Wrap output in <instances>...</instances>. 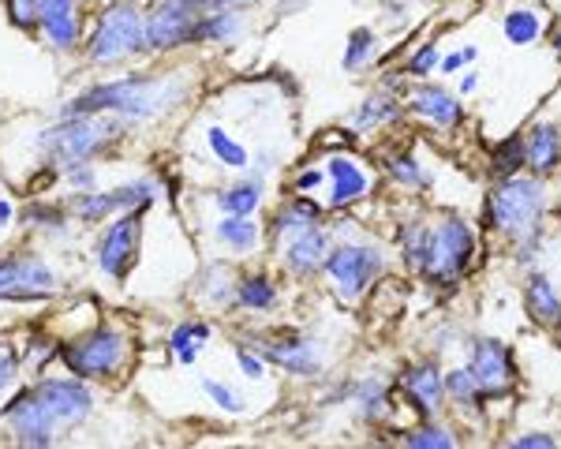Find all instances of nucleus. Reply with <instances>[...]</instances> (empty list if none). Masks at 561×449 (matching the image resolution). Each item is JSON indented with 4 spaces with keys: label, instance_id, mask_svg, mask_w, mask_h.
I'll return each mask as SVG.
<instances>
[{
    "label": "nucleus",
    "instance_id": "ea45409f",
    "mask_svg": "<svg viewBox=\"0 0 561 449\" xmlns=\"http://www.w3.org/2000/svg\"><path fill=\"white\" fill-rule=\"evenodd\" d=\"M38 4L42 0H8V15H12V23L31 26L38 20Z\"/></svg>",
    "mask_w": 561,
    "mask_h": 449
},
{
    "label": "nucleus",
    "instance_id": "79ce46f5",
    "mask_svg": "<svg viewBox=\"0 0 561 449\" xmlns=\"http://www.w3.org/2000/svg\"><path fill=\"white\" fill-rule=\"evenodd\" d=\"M26 221L45 225V229H57V225H65V214L53 210V206H31V210H26Z\"/></svg>",
    "mask_w": 561,
    "mask_h": 449
},
{
    "label": "nucleus",
    "instance_id": "7c9ffc66",
    "mask_svg": "<svg viewBox=\"0 0 561 449\" xmlns=\"http://www.w3.org/2000/svg\"><path fill=\"white\" fill-rule=\"evenodd\" d=\"M502 31H505V38H510V45H531V42H539V34H542V15L528 12V8H517V12L505 15Z\"/></svg>",
    "mask_w": 561,
    "mask_h": 449
},
{
    "label": "nucleus",
    "instance_id": "09e8293b",
    "mask_svg": "<svg viewBox=\"0 0 561 449\" xmlns=\"http://www.w3.org/2000/svg\"><path fill=\"white\" fill-rule=\"evenodd\" d=\"M210 4V8H229V12H240V8H251V4H259V0H203V8Z\"/></svg>",
    "mask_w": 561,
    "mask_h": 449
},
{
    "label": "nucleus",
    "instance_id": "b1692460",
    "mask_svg": "<svg viewBox=\"0 0 561 449\" xmlns=\"http://www.w3.org/2000/svg\"><path fill=\"white\" fill-rule=\"evenodd\" d=\"M319 203H311L307 195H300V199H293L285 206V210L274 218V237H285V240H293V237H300L304 229H311V225H319Z\"/></svg>",
    "mask_w": 561,
    "mask_h": 449
},
{
    "label": "nucleus",
    "instance_id": "f704fd0d",
    "mask_svg": "<svg viewBox=\"0 0 561 449\" xmlns=\"http://www.w3.org/2000/svg\"><path fill=\"white\" fill-rule=\"evenodd\" d=\"M442 382H446L449 401H457L460 408H476V404H479V385H476V375L468 371V367H457V371H449Z\"/></svg>",
    "mask_w": 561,
    "mask_h": 449
},
{
    "label": "nucleus",
    "instance_id": "e433bc0d",
    "mask_svg": "<svg viewBox=\"0 0 561 449\" xmlns=\"http://www.w3.org/2000/svg\"><path fill=\"white\" fill-rule=\"evenodd\" d=\"M404 446H415V449H454L457 438H454V430H442V427H434V424H420L415 430L404 435Z\"/></svg>",
    "mask_w": 561,
    "mask_h": 449
},
{
    "label": "nucleus",
    "instance_id": "8fccbe9b",
    "mask_svg": "<svg viewBox=\"0 0 561 449\" xmlns=\"http://www.w3.org/2000/svg\"><path fill=\"white\" fill-rule=\"evenodd\" d=\"M438 65H442V71H457L460 65H468V57H465V53H449V57L438 60Z\"/></svg>",
    "mask_w": 561,
    "mask_h": 449
},
{
    "label": "nucleus",
    "instance_id": "39448f33",
    "mask_svg": "<svg viewBox=\"0 0 561 449\" xmlns=\"http://www.w3.org/2000/svg\"><path fill=\"white\" fill-rule=\"evenodd\" d=\"M57 353L76 379H108V375L121 371L124 356H128V337L113 326H98L87 337L57 348Z\"/></svg>",
    "mask_w": 561,
    "mask_h": 449
},
{
    "label": "nucleus",
    "instance_id": "3c124183",
    "mask_svg": "<svg viewBox=\"0 0 561 449\" xmlns=\"http://www.w3.org/2000/svg\"><path fill=\"white\" fill-rule=\"evenodd\" d=\"M8 221H12V203L0 199V225H8Z\"/></svg>",
    "mask_w": 561,
    "mask_h": 449
},
{
    "label": "nucleus",
    "instance_id": "412c9836",
    "mask_svg": "<svg viewBox=\"0 0 561 449\" xmlns=\"http://www.w3.org/2000/svg\"><path fill=\"white\" fill-rule=\"evenodd\" d=\"M412 113L423 116V120H434L438 128H457L460 124V102L449 90L442 87H415L412 90Z\"/></svg>",
    "mask_w": 561,
    "mask_h": 449
},
{
    "label": "nucleus",
    "instance_id": "72a5a7b5",
    "mask_svg": "<svg viewBox=\"0 0 561 449\" xmlns=\"http://www.w3.org/2000/svg\"><path fill=\"white\" fill-rule=\"evenodd\" d=\"M401 244H404V263L423 274V269H427V255H431V232L423 229V225H404Z\"/></svg>",
    "mask_w": 561,
    "mask_h": 449
},
{
    "label": "nucleus",
    "instance_id": "aec40b11",
    "mask_svg": "<svg viewBox=\"0 0 561 449\" xmlns=\"http://www.w3.org/2000/svg\"><path fill=\"white\" fill-rule=\"evenodd\" d=\"M325 255H330V237L319 229V225H311V229H304L300 237H293L288 240V247H285V266L293 269V274H314L322 263H325Z\"/></svg>",
    "mask_w": 561,
    "mask_h": 449
},
{
    "label": "nucleus",
    "instance_id": "a878e982",
    "mask_svg": "<svg viewBox=\"0 0 561 449\" xmlns=\"http://www.w3.org/2000/svg\"><path fill=\"white\" fill-rule=\"evenodd\" d=\"M232 300H237L240 308H248V311H270L277 303V289H274V281H270L266 274H251V277H243V281H237Z\"/></svg>",
    "mask_w": 561,
    "mask_h": 449
},
{
    "label": "nucleus",
    "instance_id": "c03bdc74",
    "mask_svg": "<svg viewBox=\"0 0 561 449\" xmlns=\"http://www.w3.org/2000/svg\"><path fill=\"white\" fill-rule=\"evenodd\" d=\"M68 169V180L79 187V192H90L94 187V169L83 165V161H76V165H65Z\"/></svg>",
    "mask_w": 561,
    "mask_h": 449
},
{
    "label": "nucleus",
    "instance_id": "9b49d317",
    "mask_svg": "<svg viewBox=\"0 0 561 449\" xmlns=\"http://www.w3.org/2000/svg\"><path fill=\"white\" fill-rule=\"evenodd\" d=\"M468 371L476 375L479 385V401H497L513 390V356L502 341H476L472 345V367Z\"/></svg>",
    "mask_w": 561,
    "mask_h": 449
},
{
    "label": "nucleus",
    "instance_id": "a211bd4d",
    "mask_svg": "<svg viewBox=\"0 0 561 449\" xmlns=\"http://www.w3.org/2000/svg\"><path fill=\"white\" fill-rule=\"evenodd\" d=\"M38 31L49 38L53 49H76L79 42V8L76 0H42L38 4Z\"/></svg>",
    "mask_w": 561,
    "mask_h": 449
},
{
    "label": "nucleus",
    "instance_id": "f8f14e48",
    "mask_svg": "<svg viewBox=\"0 0 561 449\" xmlns=\"http://www.w3.org/2000/svg\"><path fill=\"white\" fill-rule=\"evenodd\" d=\"M153 195H158V184H153V180H135V184L113 187V192H83L76 199V214L94 225V221L113 218V214L139 210V206L153 203Z\"/></svg>",
    "mask_w": 561,
    "mask_h": 449
},
{
    "label": "nucleus",
    "instance_id": "5701e85b",
    "mask_svg": "<svg viewBox=\"0 0 561 449\" xmlns=\"http://www.w3.org/2000/svg\"><path fill=\"white\" fill-rule=\"evenodd\" d=\"M243 38V20L229 8H214V12L198 15L195 26V42H210V45H232Z\"/></svg>",
    "mask_w": 561,
    "mask_h": 449
},
{
    "label": "nucleus",
    "instance_id": "c756f323",
    "mask_svg": "<svg viewBox=\"0 0 561 449\" xmlns=\"http://www.w3.org/2000/svg\"><path fill=\"white\" fill-rule=\"evenodd\" d=\"M397 113H401V110H397L393 97H389V94H375V97H367V102L348 116V124L356 131H370V128H378V124L397 120Z\"/></svg>",
    "mask_w": 561,
    "mask_h": 449
},
{
    "label": "nucleus",
    "instance_id": "f257e3e1",
    "mask_svg": "<svg viewBox=\"0 0 561 449\" xmlns=\"http://www.w3.org/2000/svg\"><path fill=\"white\" fill-rule=\"evenodd\" d=\"M184 97V83L180 76L173 79H150V76H128L116 83H102L87 94H79L68 105L65 116H121V120H147V116L165 113L169 105H176Z\"/></svg>",
    "mask_w": 561,
    "mask_h": 449
},
{
    "label": "nucleus",
    "instance_id": "20e7f679",
    "mask_svg": "<svg viewBox=\"0 0 561 449\" xmlns=\"http://www.w3.org/2000/svg\"><path fill=\"white\" fill-rule=\"evenodd\" d=\"M142 12L131 4V0H113L102 15H98V26L90 34V60L94 65H116V60H128L135 53L147 49V34H142Z\"/></svg>",
    "mask_w": 561,
    "mask_h": 449
},
{
    "label": "nucleus",
    "instance_id": "2f4dec72",
    "mask_svg": "<svg viewBox=\"0 0 561 449\" xmlns=\"http://www.w3.org/2000/svg\"><path fill=\"white\" fill-rule=\"evenodd\" d=\"M206 142H210V150L217 154V161H221V165L237 169V173H243V169L251 165L248 150H243L240 142L232 139V135L225 131V128H210V131H206Z\"/></svg>",
    "mask_w": 561,
    "mask_h": 449
},
{
    "label": "nucleus",
    "instance_id": "de8ad7c7",
    "mask_svg": "<svg viewBox=\"0 0 561 449\" xmlns=\"http://www.w3.org/2000/svg\"><path fill=\"white\" fill-rule=\"evenodd\" d=\"M319 184H322V173H319V169H307V173H304L300 180H296V192L307 195V192H314Z\"/></svg>",
    "mask_w": 561,
    "mask_h": 449
},
{
    "label": "nucleus",
    "instance_id": "1a4fd4ad",
    "mask_svg": "<svg viewBox=\"0 0 561 449\" xmlns=\"http://www.w3.org/2000/svg\"><path fill=\"white\" fill-rule=\"evenodd\" d=\"M139 240H142V206L139 210H124L121 218L105 229L102 244H98V266L105 269L108 277H124L139 255Z\"/></svg>",
    "mask_w": 561,
    "mask_h": 449
},
{
    "label": "nucleus",
    "instance_id": "4c0bfd02",
    "mask_svg": "<svg viewBox=\"0 0 561 449\" xmlns=\"http://www.w3.org/2000/svg\"><path fill=\"white\" fill-rule=\"evenodd\" d=\"M389 176H393L397 184H404V187H423V184H427V169H423L412 154L389 158Z\"/></svg>",
    "mask_w": 561,
    "mask_h": 449
},
{
    "label": "nucleus",
    "instance_id": "423d86ee",
    "mask_svg": "<svg viewBox=\"0 0 561 449\" xmlns=\"http://www.w3.org/2000/svg\"><path fill=\"white\" fill-rule=\"evenodd\" d=\"M476 255V232L460 218H446L438 229H431V255L423 274L434 285H457Z\"/></svg>",
    "mask_w": 561,
    "mask_h": 449
},
{
    "label": "nucleus",
    "instance_id": "cd10ccee",
    "mask_svg": "<svg viewBox=\"0 0 561 449\" xmlns=\"http://www.w3.org/2000/svg\"><path fill=\"white\" fill-rule=\"evenodd\" d=\"M206 345H210V326H206V322H184V326H176L173 337H169V348H173V356L180 364H192Z\"/></svg>",
    "mask_w": 561,
    "mask_h": 449
},
{
    "label": "nucleus",
    "instance_id": "393cba45",
    "mask_svg": "<svg viewBox=\"0 0 561 449\" xmlns=\"http://www.w3.org/2000/svg\"><path fill=\"white\" fill-rule=\"evenodd\" d=\"M217 240H221L229 251H237V255H248V251L259 247V225L248 218H237V214H229L221 225H217Z\"/></svg>",
    "mask_w": 561,
    "mask_h": 449
},
{
    "label": "nucleus",
    "instance_id": "ddd939ff",
    "mask_svg": "<svg viewBox=\"0 0 561 449\" xmlns=\"http://www.w3.org/2000/svg\"><path fill=\"white\" fill-rule=\"evenodd\" d=\"M57 277L38 255H8L0 258V300H26V296L53 292Z\"/></svg>",
    "mask_w": 561,
    "mask_h": 449
},
{
    "label": "nucleus",
    "instance_id": "864d4df0",
    "mask_svg": "<svg viewBox=\"0 0 561 449\" xmlns=\"http://www.w3.org/2000/svg\"><path fill=\"white\" fill-rule=\"evenodd\" d=\"M476 87H479V79H476V76H465V79H460V90H465V94H472Z\"/></svg>",
    "mask_w": 561,
    "mask_h": 449
},
{
    "label": "nucleus",
    "instance_id": "603ef678",
    "mask_svg": "<svg viewBox=\"0 0 561 449\" xmlns=\"http://www.w3.org/2000/svg\"><path fill=\"white\" fill-rule=\"evenodd\" d=\"M304 4H307V0H280V15H288L293 8H304Z\"/></svg>",
    "mask_w": 561,
    "mask_h": 449
},
{
    "label": "nucleus",
    "instance_id": "473e14b6",
    "mask_svg": "<svg viewBox=\"0 0 561 449\" xmlns=\"http://www.w3.org/2000/svg\"><path fill=\"white\" fill-rule=\"evenodd\" d=\"M378 53V38L375 31H367V26H359V31L348 34V49H345V71H364L370 65V57Z\"/></svg>",
    "mask_w": 561,
    "mask_h": 449
},
{
    "label": "nucleus",
    "instance_id": "7ed1b4c3",
    "mask_svg": "<svg viewBox=\"0 0 561 449\" xmlns=\"http://www.w3.org/2000/svg\"><path fill=\"white\" fill-rule=\"evenodd\" d=\"M116 139H121V116H68L65 124L38 135V150L60 161V165H76V161L98 158Z\"/></svg>",
    "mask_w": 561,
    "mask_h": 449
},
{
    "label": "nucleus",
    "instance_id": "c85d7f7f",
    "mask_svg": "<svg viewBox=\"0 0 561 449\" xmlns=\"http://www.w3.org/2000/svg\"><path fill=\"white\" fill-rule=\"evenodd\" d=\"M352 401H356V412L359 419H367V424H375V419H382L389 412V390L386 382L378 379H364L352 390Z\"/></svg>",
    "mask_w": 561,
    "mask_h": 449
},
{
    "label": "nucleus",
    "instance_id": "f3484780",
    "mask_svg": "<svg viewBox=\"0 0 561 449\" xmlns=\"http://www.w3.org/2000/svg\"><path fill=\"white\" fill-rule=\"evenodd\" d=\"M401 390H404V398H409V404L420 412L423 419L438 416L442 398H446V382H442V375H438V367H434V364L409 367V371L401 375Z\"/></svg>",
    "mask_w": 561,
    "mask_h": 449
},
{
    "label": "nucleus",
    "instance_id": "9d476101",
    "mask_svg": "<svg viewBox=\"0 0 561 449\" xmlns=\"http://www.w3.org/2000/svg\"><path fill=\"white\" fill-rule=\"evenodd\" d=\"M0 419H4L8 427H12L15 442L23 446H53V427H57V419L49 416V408L38 401V393L34 390H23L15 393L12 401L4 404V412H0Z\"/></svg>",
    "mask_w": 561,
    "mask_h": 449
},
{
    "label": "nucleus",
    "instance_id": "f03ea898",
    "mask_svg": "<svg viewBox=\"0 0 561 449\" xmlns=\"http://www.w3.org/2000/svg\"><path fill=\"white\" fill-rule=\"evenodd\" d=\"M542 214H547V187H542V180L505 176L486 195V225L510 240L536 237Z\"/></svg>",
    "mask_w": 561,
    "mask_h": 449
},
{
    "label": "nucleus",
    "instance_id": "2eb2a0df",
    "mask_svg": "<svg viewBox=\"0 0 561 449\" xmlns=\"http://www.w3.org/2000/svg\"><path fill=\"white\" fill-rule=\"evenodd\" d=\"M262 359L270 364L285 367L288 375H304V379H314L322 371V356H319V345L307 341L300 334H285V337H266L259 345Z\"/></svg>",
    "mask_w": 561,
    "mask_h": 449
},
{
    "label": "nucleus",
    "instance_id": "49530a36",
    "mask_svg": "<svg viewBox=\"0 0 561 449\" xmlns=\"http://www.w3.org/2000/svg\"><path fill=\"white\" fill-rule=\"evenodd\" d=\"M510 446L513 449H554V438L550 435H524V438H513Z\"/></svg>",
    "mask_w": 561,
    "mask_h": 449
},
{
    "label": "nucleus",
    "instance_id": "4468645a",
    "mask_svg": "<svg viewBox=\"0 0 561 449\" xmlns=\"http://www.w3.org/2000/svg\"><path fill=\"white\" fill-rule=\"evenodd\" d=\"M34 393H38V401L49 408V416L57 424H79L94 408V393L79 379H42L34 385Z\"/></svg>",
    "mask_w": 561,
    "mask_h": 449
},
{
    "label": "nucleus",
    "instance_id": "37998d69",
    "mask_svg": "<svg viewBox=\"0 0 561 449\" xmlns=\"http://www.w3.org/2000/svg\"><path fill=\"white\" fill-rule=\"evenodd\" d=\"M15 371H20V364H15V353L0 345V390H8V385L15 382Z\"/></svg>",
    "mask_w": 561,
    "mask_h": 449
},
{
    "label": "nucleus",
    "instance_id": "58836bf2",
    "mask_svg": "<svg viewBox=\"0 0 561 449\" xmlns=\"http://www.w3.org/2000/svg\"><path fill=\"white\" fill-rule=\"evenodd\" d=\"M203 390H206V398H210L221 412H243V398H240L237 390H232V385H225V382H217V379H206Z\"/></svg>",
    "mask_w": 561,
    "mask_h": 449
},
{
    "label": "nucleus",
    "instance_id": "6ab92c4d",
    "mask_svg": "<svg viewBox=\"0 0 561 449\" xmlns=\"http://www.w3.org/2000/svg\"><path fill=\"white\" fill-rule=\"evenodd\" d=\"M524 165L539 176L554 173L561 165V128H554V124H536V128L524 135Z\"/></svg>",
    "mask_w": 561,
    "mask_h": 449
},
{
    "label": "nucleus",
    "instance_id": "a18cd8bd",
    "mask_svg": "<svg viewBox=\"0 0 561 449\" xmlns=\"http://www.w3.org/2000/svg\"><path fill=\"white\" fill-rule=\"evenodd\" d=\"M237 364H240V371L248 375V379H262V359L255 353H248V348H237Z\"/></svg>",
    "mask_w": 561,
    "mask_h": 449
},
{
    "label": "nucleus",
    "instance_id": "dca6fc26",
    "mask_svg": "<svg viewBox=\"0 0 561 449\" xmlns=\"http://www.w3.org/2000/svg\"><path fill=\"white\" fill-rule=\"evenodd\" d=\"M325 176H330V210H345V206L359 203L370 192L367 169H359V161L345 154H333L325 161Z\"/></svg>",
    "mask_w": 561,
    "mask_h": 449
},
{
    "label": "nucleus",
    "instance_id": "a19ab883",
    "mask_svg": "<svg viewBox=\"0 0 561 449\" xmlns=\"http://www.w3.org/2000/svg\"><path fill=\"white\" fill-rule=\"evenodd\" d=\"M434 65H438V49H434V45H423V49L409 60V71H404V76H431Z\"/></svg>",
    "mask_w": 561,
    "mask_h": 449
},
{
    "label": "nucleus",
    "instance_id": "6e6552de",
    "mask_svg": "<svg viewBox=\"0 0 561 449\" xmlns=\"http://www.w3.org/2000/svg\"><path fill=\"white\" fill-rule=\"evenodd\" d=\"M203 12V0H161L142 23L147 49H176V45L195 42V26Z\"/></svg>",
    "mask_w": 561,
    "mask_h": 449
},
{
    "label": "nucleus",
    "instance_id": "4be33fe9",
    "mask_svg": "<svg viewBox=\"0 0 561 449\" xmlns=\"http://www.w3.org/2000/svg\"><path fill=\"white\" fill-rule=\"evenodd\" d=\"M524 308H528L531 322L547 330H558L561 326V296L554 292V285L547 277H531L528 289H524Z\"/></svg>",
    "mask_w": 561,
    "mask_h": 449
},
{
    "label": "nucleus",
    "instance_id": "bb28decb",
    "mask_svg": "<svg viewBox=\"0 0 561 449\" xmlns=\"http://www.w3.org/2000/svg\"><path fill=\"white\" fill-rule=\"evenodd\" d=\"M259 203H262V180H240V184L225 187V192L217 195V206H221L225 214H237V218L255 214Z\"/></svg>",
    "mask_w": 561,
    "mask_h": 449
},
{
    "label": "nucleus",
    "instance_id": "c9c22d12",
    "mask_svg": "<svg viewBox=\"0 0 561 449\" xmlns=\"http://www.w3.org/2000/svg\"><path fill=\"white\" fill-rule=\"evenodd\" d=\"M491 169L497 176H513L517 169H524V139L520 135H513V139H505V142H497L494 147V154H491Z\"/></svg>",
    "mask_w": 561,
    "mask_h": 449
},
{
    "label": "nucleus",
    "instance_id": "0eeeda50",
    "mask_svg": "<svg viewBox=\"0 0 561 449\" xmlns=\"http://www.w3.org/2000/svg\"><path fill=\"white\" fill-rule=\"evenodd\" d=\"M322 269L330 274V281H333V289H337L341 300L356 303L359 296L367 292V285L378 277V269H382V255H378L375 247H364V244H341L325 255Z\"/></svg>",
    "mask_w": 561,
    "mask_h": 449
},
{
    "label": "nucleus",
    "instance_id": "5fc2aeb1",
    "mask_svg": "<svg viewBox=\"0 0 561 449\" xmlns=\"http://www.w3.org/2000/svg\"><path fill=\"white\" fill-rule=\"evenodd\" d=\"M554 53H558V60H561V34H558V38H554Z\"/></svg>",
    "mask_w": 561,
    "mask_h": 449
}]
</instances>
